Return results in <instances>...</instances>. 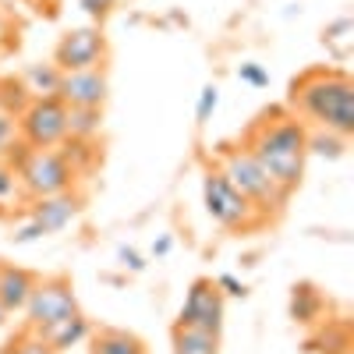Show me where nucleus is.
I'll return each instance as SVG.
<instances>
[{"mask_svg":"<svg viewBox=\"0 0 354 354\" xmlns=\"http://www.w3.org/2000/svg\"><path fill=\"white\" fill-rule=\"evenodd\" d=\"M238 142L259 160V167L273 177L283 195L298 192L308 163V124L298 113H290L287 106L262 110Z\"/></svg>","mask_w":354,"mask_h":354,"instance_id":"obj_1","label":"nucleus"},{"mask_svg":"<svg viewBox=\"0 0 354 354\" xmlns=\"http://www.w3.org/2000/svg\"><path fill=\"white\" fill-rule=\"evenodd\" d=\"M287 110L298 113L308 128L354 138V82L344 68H305L290 82Z\"/></svg>","mask_w":354,"mask_h":354,"instance_id":"obj_2","label":"nucleus"},{"mask_svg":"<svg viewBox=\"0 0 354 354\" xmlns=\"http://www.w3.org/2000/svg\"><path fill=\"white\" fill-rule=\"evenodd\" d=\"M213 163L227 174V181L238 188L266 220H277V216L283 213V205H287L290 195H283V192L273 185V177L259 167V160L245 149L241 142H220Z\"/></svg>","mask_w":354,"mask_h":354,"instance_id":"obj_3","label":"nucleus"},{"mask_svg":"<svg viewBox=\"0 0 354 354\" xmlns=\"http://www.w3.org/2000/svg\"><path fill=\"white\" fill-rule=\"evenodd\" d=\"M15 149L18 153H4L8 156L4 163H11L18 170L25 202L46 198V195H61V192H71L75 188V170L64 160L61 145H57V149H28V145L18 138Z\"/></svg>","mask_w":354,"mask_h":354,"instance_id":"obj_4","label":"nucleus"},{"mask_svg":"<svg viewBox=\"0 0 354 354\" xmlns=\"http://www.w3.org/2000/svg\"><path fill=\"white\" fill-rule=\"evenodd\" d=\"M202 205H205V213H209V220L216 227L230 230V234H252V230L270 223L238 188L227 181V174L216 163H209L205 174H202Z\"/></svg>","mask_w":354,"mask_h":354,"instance_id":"obj_5","label":"nucleus"},{"mask_svg":"<svg viewBox=\"0 0 354 354\" xmlns=\"http://www.w3.org/2000/svg\"><path fill=\"white\" fill-rule=\"evenodd\" d=\"M18 138L28 149H57L68 138V106L57 96H36L18 113Z\"/></svg>","mask_w":354,"mask_h":354,"instance_id":"obj_6","label":"nucleus"},{"mask_svg":"<svg viewBox=\"0 0 354 354\" xmlns=\"http://www.w3.org/2000/svg\"><path fill=\"white\" fill-rule=\"evenodd\" d=\"M75 312H78V298H75V287H71L68 277L36 280L32 294H28V301H25V308H21L25 326L36 330V333L57 326L61 319H68V315H75Z\"/></svg>","mask_w":354,"mask_h":354,"instance_id":"obj_7","label":"nucleus"},{"mask_svg":"<svg viewBox=\"0 0 354 354\" xmlns=\"http://www.w3.org/2000/svg\"><path fill=\"white\" fill-rule=\"evenodd\" d=\"M110 57V46H106V36L100 25H82V28H71L57 39L53 46V64L61 71H88V68H103Z\"/></svg>","mask_w":354,"mask_h":354,"instance_id":"obj_8","label":"nucleus"},{"mask_svg":"<svg viewBox=\"0 0 354 354\" xmlns=\"http://www.w3.org/2000/svg\"><path fill=\"white\" fill-rule=\"evenodd\" d=\"M177 326H195V330L220 337V330H223V294L213 283V277L192 280V287L185 294V305L177 312Z\"/></svg>","mask_w":354,"mask_h":354,"instance_id":"obj_9","label":"nucleus"},{"mask_svg":"<svg viewBox=\"0 0 354 354\" xmlns=\"http://www.w3.org/2000/svg\"><path fill=\"white\" fill-rule=\"evenodd\" d=\"M106 96H110L106 68L64 71V75H61V88H57V100H61L64 106H93V110H103Z\"/></svg>","mask_w":354,"mask_h":354,"instance_id":"obj_10","label":"nucleus"},{"mask_svg":"<svg viewBox=\"0 0 354 354\" xmlns=\"http://www.w3.org/2000/svg\"><path fill=\"white\" fill-rule=\"evenodd\" d=\"M28 205V220H36L43 227V234H61L68 227L78 223L82 216V198L71 195V192H61V195H46V198H32L25 202Z\"/></svg>","mask_w":354,"mask_h":354,"instance_id":"obj_11","label":"nucleus"},{"mask_svg":"<svg viewBox=\"0 0 354 354\" xmlns=\"http://www.w3.org/2000/svg\"><path fill=\"white\" fill-rule=\"evenodd\" d=\"M36 280L39 277L21 270V266H4L0 262V305H4L11 315L21 312L25 301H28V294H32V287H36Z\"/></svg>","mask_w":354,"mask_h":354,"instance_id":"obj_12","label":"nucleus"},{"mask_svg":"<svg viewBox=\"0 0 354 354\" xmlns=\"http://www.w3.org/2000/svg\"><path fill=\"white\" fill-rule=\"evenodd\" d=\"M57 354H64V351H71V347H78V344H85L88 337H93V322H88L82 312H75V315H68V319H61L57 326H50V330H43L39 333Z\"/></svg>","mask_w":354,"mask_h":354,"instance_id":"obj_13","label":"nucleus"},{"mask_svg":"<svg viewBox=\"0 0 354 354\" xmlns=\"http://www.w3.org/2000/svg\"><path fill=\"white\" fill-rule=\"evenodd\" d=\"M170 347H174V354H220V337L195 330V326H177L174 322Z\"/></svg>","mask_w":354,"mask_h":354,"instance_id":"obj_14","label":"nucleus"},{"mask_svg":"<svg viewBox=\"0 0 354 354\" xmlns=\"http://www.w3.org/2000/svg\"><path fill=\"white\" fill-rule=\"evenodd\" d=\"M88 340H93V354H145V344L128 330L103 326V330H93Z\"/></svg>","mask_w":354,"mask_h":354,"instance_id":"obj_15","label":"nucleus"},{"mask_svg":"<svg viewBox=\"0 0 354 354\" xmlns=\"http://www.w3.org/2000/svg\"><path fill=\"white\" fill-rule=\"evenodd\" d=\"M322 308H326V301H322V294L312 283H294V290H290V319L294 322L312 326V322L322 319Z\"/></svg>","mask_w":354,"mask_h":354,"instance_id":"obj_16","label":"nucleus"},{"mask_svg":"<svg viewBox=\"0 0 354 354\" xmlns=\"http://www.w3.org/2000/svg\"><path fill=\"white\" fill-rule=\"evenodd\" d=\"M61 68H57L53 61H39V64H28L25 68V75H21V82H25V88H28V96H57V88H61Z\"/></svg>","mask_w":354,"mask_h":354,"instance_id":"obj_17","label":"nucleus"},{"mask_svg":"<svg viewBox=\"0 0 354 354\" xmlns=\"http://www.w3.org/2000/svg\"><path fill=\"white\" fill-rule=\"evenodd\" d=\"M103 131V110L93 106H68V138L96 142Z\"/></svg>","mask_w":354,"mask_h":354,"instance_id":"obj_18","label":"nucleus"},{"mask_svg":"<svg viewBox=\"0 0 354 354\" xmlns=\"http://www.w3.org/2000/svg\"><path fill=\"white\" fill-rule=\"evenodd\" d=\"M64 145V160L71 163V170H75V177L78 174H85V170H93L96 163H100V149H96V142H78V138H64L61 142Z\"/></svg>","mask_w":354,"mask_h":354,"instance_id":"obj_19","label":"nucleus"},{"mask_svg":"<svg viewBox=\"0 0 354 354\" xmlns=\"http://www.w3.org/2000/svg\"><path fill=\"white\" fill-rule=\"evenodd\" d=\"M347 142L333 131H322V128H308V156H326V160H340L347 153Z\"/></svg>","mask_w":354,"mask_h":354,"instance_id":"obj_20","label":"nucleus"},{"mask_svg":"<svg viewBox=\"0 0 354 354\" xmlns=\"http://www.w3.org/2000/svg\"><path fill=\"white\" fill-rule=\"evenodd\" d=\"M28 103H32V96H28V88L21 78H0V110L18 117Z\"/></svg>","mask_w":354,"mask_h":354,"instance_id":"obj_21","label":"nucleus"},{"mask_svg":"<svg viewBox=\"0 0 354 354\" xmlns=\"http://www.w3.org/2000/svg\"><path fill=\"white\" fill-rule=\"evenodd\" d=\"M315 344H322V347H319L322 354H347V347H351V333H347L344 322H337V326H333V322H326V330L319 333Z\"/></svg>","mask_w":354,"mask_h":354,"instance_id":"obj_22","label":"nucleus"},{"mask_svg":"<svg viewBox=\"0 0 354 354\" xmlns=\"http://www.w3.org/2000/svg\"><path fill=\"white\" fill-rule=\"evenodd\" d=\"M8 354H57V351H53L36 330H28V326H25V330L8 344Z\"/></svg>","mask_w":354,"mask_h":354,"instance_id":"obj_23","label":"nucleus"},{"mask_svg":"<svg viewBox=\"0 0 354 354\" xmlns=\"http://www.w3.org/2000/svg\"><path fill=\"white\" fill-rule=\"evenodd\" d=\"M216 106H220V85H202V93H198V103H195V124L198 128H205L209 124V117L216 113Z\"/></svg>","mask_w":354,"mask_h":354,"instance_id":"obj_24","label":"nucleus"},{"mask_svg":"<svg viewBox=\"0 0 354 354\" xmlns=\"http://www.w3.org/2000/svg\"><path fill=\"white\" fill-rule=\"evenodd\" d=\"M8 202H25L21 181H18V170L11 163H0V205Z\"/></svg>","mask_w":354,"mask_h":354,"instance_id":"obj_25","label":"nucleus"},{"mask_svg":"<svg viewBox=\"0 0 354 354\" xmlns=\"http://www.w3.org/2000/svg\"><path fill=\"white\" fill-rule=\"evenodd\" d=\"M351 32H354V18H351V15H340V18H333L326 28H322V43H326V46L347 43Z\"/></svg>","mask_w":354,"mask_h":354,"instance_id":"obj_26","label":"nucleus"},{"mask_svg":"<svg viewBox=\"0 0 354 354\" xmlns=\"http://www.w3.org/2000/svg\"><path fill=\"white\" fill-rule=\"evenodd\" d=\"M238 78H241L245 85H252V88H266V85H270V71H266L262 64H255V61L238 64Z\"/></svg>","mask_w":354,"mask_h":354,"instance_id":"obj_27","label":"nucleus"},{"mask_svg":"<svg viewBox=\"0 0 354 354\" xmlns=\"http://www.w3.org/2000/svg\"><path fill=\"white\" fill-rule=\"evenodd\" d=\"M43 238L46 234H43V227L36 220H25L21 227L11 230V245H32V241H43Z\"/></svg>","mask_w":354,"mask_h":354,"instance_id":"obj_28","label":"nucleus"},{"mask_svg":"<svg viewBox=\"0 0 354 354\" xmlns=\"http://www.w3.org/2000/svg\"><path fill=\"white\" fill-rule=\"evenodd\" d=\"M15 142H18V117L0 110V153H8Z\"/></svg>","mask_w":354,"mask_h":354,"instance_id":"obj_29","label":"nucleus"},{"mask_svg":"<svg viewBox=\"0 0 354 354\" xmlns=\"http://www.w3.org/2000/svg\"><path fill=\"white\" fill-rule=\"evenodd\" d=\"M213 283L220 287V294H223V298H248V287H245L238 277H234V273H220Z\"/></svg>","mask_w":354,"mask_h":354,"instance_id":"obj_30","label":"nucleus"},{"mask_svg":"<svg viewBox=\"0 0 354 354\" xmlns=\"http://www.w3.org/2000/svg\"><path fill=\"white\" fill-rule=\"evenodd\" d=\"M18 46V25L11 21V15L0 8V53L4 50H15Z\"/></svg>","mask_w":354,"mask_h":354,"instance_id":"obj_31","label":"nucleus"},{"mask_svg":"<svg viewBox=\"0 0 354 354\" xmlns=\"http://www.w3.org/2000/svg\"><path fill=\"white\" fill-rule=\"evenodd\" d=\"M82 4V11L93 18V21H103V18H110V11L117 8V0H78Z\"/></svg>","mask_w":354,"mask_h":354,"instance_id":"obj_32","label":"nucleus"},{"mask_svg":"<svg viewBox=\"0 0 354 354\" xmlns=\"http://www.w3.org/2000/svg\"><path fill=\"white\" fill-rule=\"evenodd\" d=\"M117 262H121L128 273H142V270H145V259H142L131 245H121V248H117Z\"/></svg>","mask_w":354,"mask_h":354,"instance_id":"obj_33","label":"nucleus"},{"mask_svg":"<svg viewBox=\"0 0 354 354\" xmlns=\"http://www.w3.org/2000/svg\"><path fill=\"white\" fill-rule=\"evenodd\" d=\"M25 4H32L46 18H57V11H61V0H25Z\"/></svg>","mask_w":354,"mask_h":354,"instance_id":"obj_34","label":"nucleus"},{"mask_svg":"<svg viewBox=\"0 0 354 354\" xmlns=\"http://www.w3.org/2000/svg\"><path fill=\"white\" fill-rule=\"evenodd\" d=\"M170 248H174V238H170V234H160V238L153 241V259H163V255H170Z\"/></svg>","mask_w":354,"mask_h":354,"instance_id":"obj_35","label":"nucleus"},{"mask_svg":"<svg viewBox=\"0 0 354 354\" xmlns=\"http://www.w3.org/2000/svg\"><path fill=\"white\" fill-rule=\"evenodd\" d=\"M8 319H11V312H8L4 305H0V326H4V322H8Z\"/></svg>","mask_w":354,"mask_h":354,"instance_id":"obj_36","label":"nucleus"},{"mask_svg":"<svg viewBox=\"0 0 354 354\" xmlns=\"http://www.w3.org/2000/svg\"><path fill=\"white\" fill-rule=\"evenodd\" d=\"M0 78H4V75H0Z\"/></svg>","mask_w":354,"mask_h":354,"instance_id":"obj_37","label":"nucleus"}]
</instances>
